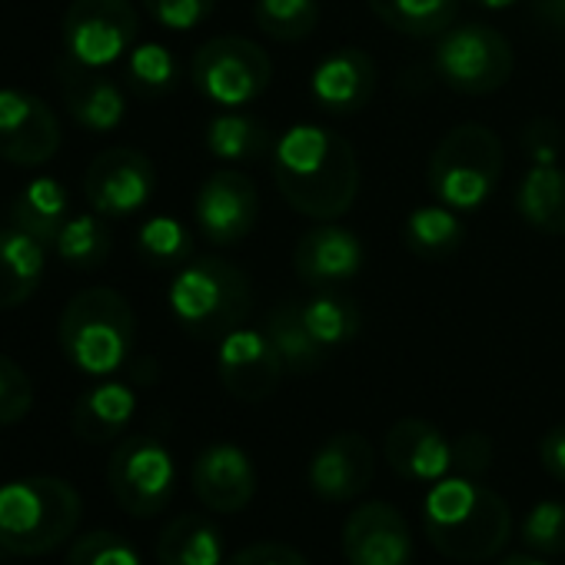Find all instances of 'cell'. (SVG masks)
<instances>
[{"instance_id":"32","label":"cell","mask_w":565,"mask_h":565,"mask_svg":"<svg viewBox=\"0 0 565 565\" xmlns=\"http://www.w3.org/2000/svg\"><path fill=\"white\" fill-rule=\"evenodd\" d=\"M110 246H114V236L100 216H71L54 243L57 256L81 273L104 266V259L110 256Z\"/></svg>"},{"instance_id":"15","label":"cell","mask_w":565,"mask_h":565,"mask_svg":"<svg viewBox=\"0 0 565 565\" xmlns=\"http://www.w3.org/2000/svg\"><path fill=\"white\" fill-rule=\"evenodd\" d=\"M350 565H409L413 532L406 515L390 502H363L343 525Z\"/></svg>"},{"instance_id":"5","label":"cell","mask_w":565,"mask_h":565,"mask_svg":"<svg viewBox=\"0 0 565 565\" xmlns=\"http://www.w3.org/2000/svg\"><path fill=\"white\" fill-rule=\"evenodd\" d=\"M137 337V320L130 303L110 290V287H94L77 294L57 327V340L71 366H77L87 376H110L117 373Z\"/></svg>"},{"instance_id":"23","label":"cell","mask_w":565,"mask_h":565,"mask_svg":"<svg viewBox=\"0 0 565 565\" xmlns=\"http://www.w3.org/2000/svg\"><path fill=\"white\" fill-rule=\"evenodd\" d=\"M44 249L14 223L0 226V310H14L38 294L47 263Z\"/></svg>"},{"instance_id":"18","label":"cell","mask_w":565,"mask_h":565,"mask_svg":"<svg viewBox=\"0 0 565 565\" xmlns=\"http://www.w3.org/2000/svg\"><path fill=\"white\" fill-rule=\"evenodd\" d=\"M363 259H366V253H363L360 236L353 230H343L333 223H323V226L303 233L294 249L297 276L320 290H330L337 282L353 279L363 269Z\"/></svg>"},{"instance_id":"11","label":"cell","mask_w":565,"mask_h":565,"mask_svg":"<svg viewBox=\"0 0 565 565\" xmlns=\"http://www.w3.org/2000/svg\"><path fill=\"white\" fill-rule=\"evenodd\" d=\"M157 190V170L147 153L134 147L104 150L84 177V193L100 216L120 220L140 213Z\"/></svg>"},{"instance_id":"42","label":"cell","mask_w":565,"mask_h":565,"mask_svg":"<svg viewBox=\"0 0 565 565\" xmlns=\"http://www.w3.org/2000/svg\"><path fill=\"white\" fill-rule=\"evenodd\" d=\"M522 147L532 163H555L562 153V130L552 120H532L522 134Z\"/></svg>"},{"instance_id":"8","label":"cell","mask_w":565,"mask_h":565,"mask_svg":"<svg viewBox=\"0 0 565 565\" xmlns=\"http://www.w3.org/2000/svg\"><path fill=\"white\" fill-rule=\"evenodd\" d=\"M107 486L114 502L137 515L150 519L160 515L177 489V466L170 449L153 436H130L124 439L107 462Z\"/></svg>"},{"instance_id":"20","label":"cell","mask_w":565,"mask_h":565,"mask_svg":"<svg viewBox=\"0 0 565 565\" xmlns=\"http://www.w3.org/2000/svg\"><path fill=\"white\" fill-rule=\"evenodd\" d=\"M386 462L396 476L413 482H439L452 472V443L426 419H399L383 439Z\"/></svg>"},{"instance_id":"10","label":"cell","mask_w":565,"mask_h":565,"mask_svg":"<svg viewBox=\"0 0 565 565\" xmlns=\"http://www.w3.org/2000/svg\"><path fill=\"white\" fill-rule=\"evenodd\" d=\"M140 21L130 0H74L64 14V47L87 67H107L130 54Z\"/></svg>"},{"instance_id":"1","label":"cell","mask_w":565,"mask_h":565,"mask_svg":"<svg viewBox=\"0 0 565 565\" xmlns=\"http://www.w3.org/2000/svg\"><path fill=\"white\" fill-rule=\"evenodd\" d=\"M273 180L297 213L330 223L356 203L360 160L343 134L300 124L273 147Z\"/></svg>"},{"instance_id":"14","label":"cell","mask_w":565,"mask_h":565,"mask_svg":"<svg viewBox=\"0 0 565 565\" xmlns=\"http://www.w3.org/2000/svg\"><path fill=\"white\" fill-rule=\"evenodd\" d=\"M61 150V124L54 110L24 90H0V160L41 167Z\"/></svg>"},{"instance_id":"35","label":"cell","mask_w":565,"mask_h":565,"mask_svg":"<svg viewBox=\"0 0 565 565\" xmlns=\"http://www.w3.org/2000/svg\"><path fill=\"white\" fill-rule=\"evenodd\" d=\"M177 61L163 44H140L130 51L127 81L140 97H163L177 87Z\"/></svg>"},{"instance_id":"37","label":"cell","mask_w":565,"mask_h":565,"mask_svg":"<svg viewBox=\"0 0 565 565\" xmlns=\"http://www.w3.org/2000/svg\"><path fill=\"white\" fill-rule=\"evenodd\" d=\"M67 565H143V562H140V552L134 548V542H127L117 532L97 529V532L81 535L71 545Z\"/></svg>"},{"instance_id":"29","label":"cell","mask_w":565,"mask_h":565,"mask_svg":"<svg viewBox=\"0 0 565 565\" xmlns=\"http://www.w3.org/2000/svg\"><path fill=\"white\" fill-rule=\"evenodd\" d=\"M273 137L269 130L249 117V114H216L206 124V150L216 160L239 163V160H259L273 153Z\"/></svg>"},{"instance_id":"17","label":"cell","mask_w":565,"mask_h":565,"mask_svg":"<svg viewBox=\"0 0 565 565\" xmlns=\"http://www.w3.org/2000/svg\"><path fill=\"white\" fill-rule=\"evenodd\" d=\"M193 492L210 512L220 515L246 509L256 495V472L249 456L233 443L206 446L193 462Z\"/></svg>"},{"instance_id":"46","label":"cell","mask_w":565,"mask_h":565,"mask_svg":"<svg viewBox=\"0 0 565 565\" xmlns=\"http://www.w3.org/2000/svg\"><path fill=\"white\" fill-rule=\"evenodd\" d=\"M472 4H479V8H486V11H505V8L515 4V0H472Z\"/></svg>"},{"instance_id":"34","label":"cell","mask_w":565,"mask_h":565,"mask_svg":"<svg viewBox=\"0 0 565 565\" xmlns=\"http://www.w3.org/2000/svg\"><path fill=\"white\" fill-rule=\"evenodd\" d=\"M190 233L180 220L173 216H153L140 226L137 233V253L157 266V269H173V266H183L190 259Z\"/></svg>"},{"instance_id":"24","label":"cell","mask_w":565,"mask_h":565,"mask_svg":"<svg viewBox=\"0 0 565 565\" xmlns=\"http://www.w3.org/2000/svg\"><path fill=\"white\" fill-rule=\"evenodd\" d=\"M269 343L276 347L282 366H287V373L294 376H310L317 373L330 350L310 333L307 320H303V303H294V300H279L269 317H266V330Z\"/></svg>"},{"instance_id":"28","label":"cell","mask_w":565,"mask_h":565,"mask_svg":"<svg viewBox=\"0 0 565 565\" xmlns=\"http://www.w3.org/2000/svg\"><path fill=\"white\" fill-rule=\"evenodd\" d=\"M466 239V226L449 206H416L403 223V243L419 259H443Z\"/></svg>"},{"instance_id":"12","label":"cell","mask_w":565,"mask_h":565,"mask_svg":"<svg viewBox=\"0 0 565 565\" xmlns=\"http://www.w3.org/2000/svg\"><path fill=\"white\" fill-rule=\"evenodd\" d=\"M200 233L216 246L243 243L259 216V193L243 170H216L203 180L193 200Z\"/></svg>"},{"instance_id":"47","label":"cell","mask_w":565,"mask_h":565,"mask_svg":"<svg viewBox=\"0 0 565 565\" xmlns=\"http://www.w3.org/2000/svg\"><path fill=\"white\" fill-rule=\"evenodd\" d=\"M0 555H8V548H4V545H0Z\"/></svg>"},{"instance_id":"2","label":"cell","mask_w":565,"mask_h":565,"mask_svg":"<svg viewBox=\"0 0 565 565\" xmlns=\"http://www.w3.org/2000/svg\"><path fill=\"white\" fill-rule=\"evenodd\" d=\"M423 515L433 548L456 562H486L499 555L512 535L509 502L469 476L439 479Z\"/></svg>"},{"instance_id":"4","label":"cell","mask_w":565,"mask_h":565,"mask_svg":"<svg viewBox=\"0 0 565 565\" xmlns=\"http://www.w3.org/2000/svg\"><path fill=\"white\" fill-rule=\"evenodd\" d=\"M170 310L196 340H223L239 330L253 310L249 276L216 256L183 263L170 282Z\"/></svg>"},{"instance_id":"39","label":"cell","mask_w":565,"mask_h":565,"mask_svg":"<svg viewBox=\"0 0 565 565\" xmlns=\"http://www.w3.org/2000/svg\"><path fill=\"white\" fill-rule=\"evenodd\" d=\"M143 8L167 31H193L213 14L216 0H143Z\"/></svg>"},{"instance_id":"19","label":"cell","mask_w":565,"mask_h":565,"mask_svg":"<svg viewBox=\"0 0 565 565\" xmlns=\"http://www.w3.org/2000/svg\"><path fill=\"white\" fill-rule=\"evenodd\" d=\"M376 81L380 74H376L373 57L360 47H343L317 64L310 90L323 110L347 117V114H360L373 100Z\"/></svg>"},{"instance_id":"44","label":"cell","mask_w":565,"mask_h":565,"mask_svg":"<svg viewBox=\"0 0 565 565\" xmlns=\"http://www.w3.org/2000/svg\"><path fill=\"white\" fill-rule=\"evenodd\" d=\"M532 11L545 28L565 34V0H532Z\"/></svg>"},{"instance_id":"27","label":"cell","mask_w":565,"mask_h":565,"mask_svg":"<svg viewBox=\"0 0 565 565\" xmlns=\"http://www.w3.org/2000/svg\"><path fill=\"white\" fill-rule=\"evenodd\" d=\"M160 565H223V532L206 515H177L157 539Z\"/></svg>"},{"instance_id":"38","label":"cell","mask_w":565,"mask_h":565,"mask_svg":"<svg viewBox=\"0 0 565 565\" xmlns=\"http://www.w3.org/2000/svg\"><path fill=\"white\" fill-rule=\"evenodd\" d=\"M34 406V386L28 373L11 360L0 356V426L21 423Z\"/></svg>"},{"instance_id":"3","label":"cell","mask_w":565,"mask_h":565,"mask_svg":"<svg viewBox=\"0 0 565 565\" xmlns=\"http://www.w3.org/2000/svg\"><path fill=\"white\" fill-rule=\"evenodd\" d=\"M81 515V492L61 476H24L0 486V545L8 555L54 552L77 532Z\"/></svg>"},{"instance_id":"9","label":"cell","mask_w":565,"mask_h":565,"mask_svg":"<svg viewBox=\"0 0 565 565\" xmlns=\"http://www.w3.org/2000/svg\"><path fill=\"white\" fill-rule=\"evenodd\" d=\"M193 87L216 107H243L256 100L269 81L273 64L266 51L246 38H213L193 57Z\"/></svg>"},{"instance_id":"43","label":"cell","mask_w":565,"mask_h":565,"mask_svg":"<svg viewBox=\"0 0 565 565\" xmlns=\"http://www.w3.org/2000/svg\"><path fill=\"white\" fill-rule=\"evenodd\" d=\"M539 462H542V469L552 479L565 482V423L562 426H552L542 436V443H539Z\"/></svg>"},{"instance_id":"22","label":"cell","mask_w":565,"mask_h":565,"mask_svg":"<svg viewBox=\"0 0 565 565\" xmlns=\"http://www.w3.org/2000/svg\"><path fill=\"white\" fill-rule=\"evenodd\" d=\"M134 413L137 396L127 383H97L77 399L71 413V429L81 443H110L130 426Z\"/></svg>"},{"instance_id":"31","label":"cell","mask_w":565,"mask_h":565,"mask_svg":"<svg viewBox=\"0 0 565 565\" xmlns=\"http://www.w3.org/2000/svg\"><path fill=\"white\" fill-rule=\"evenodd\" d=\"M303 320L310 327V333L333 353L340 347H347L350 340H356L360 327H363V317H360V307L337 294V290H323L320 297H313L310 303H303Z\"/></svg>"},{"instance_id":"26","label":"cell","mask_w":565,"mask_h":565,"mask_svg":"<svg viewBox=\"0 0 565 565\" xmlns=\"http://www.w3.org/2000/svg\"><path fill=\"white\" fill-rule=\"evenodd\" d=\"M519 216L548 236L565 233V170L555 163H532L515 190Z\"/></svg>"},{"instance_id":"41","label":"cell","mask_w":565,"mask_h":565,"mask_svg":"<svg viewBox=\"0 0 565 565\" xmlns=\"http://www.w3.org/2000/svg\"><path fill=\"white\" fill-rule=\"evenodd\" d=\"M223 565H310L303 552L282 542H253L239 552H233Z\"/></svg>"},{"instance_id":"30","label":"cell","mask_w":565,"mask_h":565,"mask_svg":"<svg viewBox=\"0 0 565 565\" xmlns=\"http://www.w3.org/2000/svg\"><path fill=\"white\" fill-rule=\"evenodd\" d=\"M373 14L406 38H439L452 28L459 0H370Z\"/></svg>"},{"instance_id":"21","label":"cell","mask_w":565,"mask_h":565,"mask_svg":"<svg viewBox=\"0 0 565 565\" xmlns=\"http://www.w3.org/2000/svg\"><path fill=\"white\" fill-rule=\"evenodd\" d=\"M57 84H61V94H64L71 117L81 127L107 134V130H117L124 124V114H127L124 90L110 77L97 74V67H87L67 54L57 64Z\"/></svg>"},{"instance_id":"25","label":"cell","mask_w":565,"mask_h":565,"mask_svg":"<svg viewBox=\"0 0 565 565\" xmlns=\"http://www.w3.org/2000/svg\"><path fill=\"white\" fill-rule=\"evenodd\" d=\"M67 213H71V200L64 183L54 177H38L18 193L11 206V223L28 236H34L41 246H54L64 223L71 220Z\"/></svg>"},{"instance_id":"16","label":"cell","mask_w":565,"mask_h":565,"mask_svg":"<svg viewBox=\"0 0 565 565\" xmlns=\"http://www.w3.org/2000/svg\"><path fill=\"white\" fill-rule=\"evenodd\" d=\"M376 456L366 436L337 433L310 459V489L327 502H350L373 482Z\"/></svg>"},{"instance_id":"13","label":"cell","mask_w":565,"mask_h":565,"mask_svg":"<svg viewBox=\"0 0 565 565\" xmlns=\"http://www.w3.org/2000/svg\"><path fill=\"white\" fill-rule=\"evenodd\" d=\"M216 373L233 399L263 403L279 390L282 376H287V366H282V360L266 333L239 327L220 340Z\"/></svg>"},{"instance_id":"36","label":"cell","mask_w":565,"mask_h":565,"mask_svg":"<svg viewBox=\"0 0 565 565\" xmlns=\"http://www.w3.org/2000/svg\"><path fill=\"white\" fill-rule=\"evenodd\" d=\"M522 542L535 555H565V502H539L522 522Z\"/></svg>"},{"instance_id":"6","label":"cell","mask_w":565,"mask_h":565,"mask_svg":"<svg viewBox=\"0 0 565 565\" xmlns=\"http://www.w3.org/2000/svg\"><path fill=\"white\" fill-rule=\"evenodd\" d=\"M499 177H502V143L482 124L452 127L436 143L426 170L433 196L456 213L482 206L492 196Z\"/></svg>"},{"instance_id":"7","label":"cell","mask_w":565,"mask_h":565,"mask_svg":"<svg viewBox=\"0 0 565 565\" xmlns=\"http://www.w3.org/2000/svg\"><path fill=\"white\" fill-rule=\"evenodd\" d=\"M515 67L512 44L486 24L446 31L436 47V74L446 87L466 97H486L509 84Z\"/></svg>"},{"instance_id":"40","label":"cell","mask_w":565,"mask_h":565,"mask_svg":"<svg viewBox=\"0 0 565 565\" xmlns=\"http://www.w3.org/2000/svg\"><path fill=\"white\" fill-rule=\"evenodd\" d=\"M492 466V439L482 433H462L452 443V469L456 476L479 479Z\"/></svg>"},{"instance_id":"33","label":"cell","mask_w":565,"mask_h":565,"mask_svg":"<svg viewBox=\"0 0 565 565\" xmlns=\"http://www.w3.org/2000/svg\"><path fill=\"white\" fill-rule=\"evenodd\" d=\"M253 18L256 28L273 41L294 44V41H307L317 31L320 4L317 0H256Z\"/></svg>"},{"instance_id":"45","label":"cell","mask_w":565,"mask_h":565,"mask_svg":"<svg viewBox=\"0 0 565 565\" xmlns=\"http://www.w3.org/2000/svg\"><path fill=\"white\" fill-rule=\"evenodd\" d=\"M499 565H548V562H542L539 555H529V552H519V555H509V558H502Z\"/></svg>"}]
</instances>
